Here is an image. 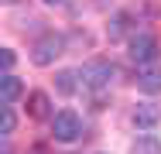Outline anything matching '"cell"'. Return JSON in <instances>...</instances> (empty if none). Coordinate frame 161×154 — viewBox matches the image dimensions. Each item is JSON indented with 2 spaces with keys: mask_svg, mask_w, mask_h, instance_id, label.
Masks as SVG:
<instances>
[{
  "mask_svg": "<svg viewBox=\"0 0 161 154\" xmlns=\"http://www.w3.org/2000/svg\"><path fill=\"white\" fill-rule=\"evenodd\" d=\"M113 75H117V65L106 58H96V62H86L82 69H79V79H82V86L86 89H106L110 82H113Z\"/></svg>",
  "mask_w": 161,
  "mask_h": 154,
  "instance_id": "1",
  "label": "cell"
},
{
  "mask_svg": "<svg viewBox=\"0 0 161 154\" xmlns=\"http://www.w3.org/2000/svg\"><path fill=\"white\" fill-rule=\"evenodd\" d=\"M62 52H65V38L52 31V34H41V38L34 41V48H31V62H34V65H52V62L62 55Z\"/></svg>",
  "mask_w": 161,
  "mask_h": 154,
  "instance_id": "2",
  "label": "cell"
},
{
  "mask_svg": "<svg viewBox=\"0 0 161 154\" xmlns=\"http://www.w3.org/2000/svg\"><path fill=\"white\" fill-rule=\"evenodd\" d=\"M52 137H55V140H62V144L79 140V137H82V120H79L72 110L55 113V120H52Z\"/></svg>",
  "mask_w": 161,
  "mask_h": 154,
  "instance_id": "3",
  "label": "cell"
},
{
  "mask_svg": "<svg viewBox=\"0 0 161 154\" xmlns=\"http://www.w3.org/2000/svg\"><path fill=\"white\" fill-rule=\"evenodd\" d=\"M130 58L137 62V65L154 62V58H158V38H154V34H147V31L134 34V38H130Z\"/></svg>",
  "mask_w": 161,
  "mask_h": 154,
  "instance_id": "4",
  "label": "cell"
},
{
  "mask_svg": "<svg viewBox=\"0 0 161 154\" xmlns=\"http://www.w3.org/2000/svg\"><path fill=\"white\" fill-rule=\"evenodd\" d=\"M158 120H161V110L154 103H137V110H134V127L151 130V127H158Z\"/></svg>",
  "mask_w": 161,
  "mask_h": 154,
  "instance_id": "5",
  "label": "cell"
},
{
  "mask_svg": "<svg viewBox=\"0 0 161 154\" xmlns=\"http://www.w3.org/2000/svg\"><path fill=\"white\" fill-rule=\"evenodd\" d=\"M21 79L17 75H10V72H3V79H0V99H3V106H14V99L21 96Z\"/></svg>",
  "mask_w": 161,
  "mask_h": 154,
  "instance_id": "6",
  "label": "cell"
},
{
  "mask_svg": "<svg viewBox=\"0 0 161 154\" xmlns=\"http://www.w3.org/2000/svg\"><path fill=\"white\" fill-rule=\"evenodd\" d=\"M28 113H31L34 120H45V117L52 113V99H48V92H31V96H28Z\"/></svg>",
  "mask_w": 161,
  "mask_h": 154,
  "instance_id": "7",
  "label": "cell"
},
{
  "mask_svg": "<svg viewBox=\"0 0 161 154\" xmlns=\"http://www.w3.org/2000/svg\"><path fill=\"white\" fill-rule=\"evenodd\" d=\"M137 89L141 92H161V69H144L137 75Z\"/></svg>",
  "mask_w": 161,
  "mask_h": 154,
  "instance_id": "8",
  "label": "cell"
},
{
  "mask_svg": "<svg viewBox=\"0 0 161 154\" xmlns=\"http://www.w3.org/2000/svg\"><path fill=\"white\" fill-rule=\"evenodd\" d=\"M130 154H161V140L154 134H141V137L130 144Z\"/></svg>",
  "mask_w": 161,
  "mask_h": 154,
  "instance_id": "9",
  "label": "cell"
},
{
  "mask_svg": "<svg viewBox=\"0 0 161 154\" xmlns=\"http://www.w3.org/2000/svg\"><path fill=\"white\" fill-rule=\"evenodd\" d=\"M75 75H79V72H58V75H55V86H58L62 96H72V92H75Z\"/></svg>",
  "mask_w": 161,
  "mask_h": 154,
  "instance_id": "10",
  "label": "cell"
},
{
  "mask_svg": "<svg viewBox=\"0 0 161 154\" xmlns=\"http://www.w3.org/2000/svg\"><path fill=\"white\" fill-rule=\"evenodd\" d=\"M124 31H127V14H117L113 28H110V38H124Z\"/></svg>",
  "mask_w": 161,
  "mask_h": 154,
  "instance_id": "11",
  "label": "cell"
},
{
  "mask_svg": "<svg viewBox=\"0 0 161 154\" xmlns=\"http://www.w3.org/2000/svg\"><path fill=\"white\" fill-rule=\"evenodd\" d=\"M14 110H10V106H3V134H14Z\"/></svg>",
  "mask_w": 161,
  "mask_h": 154,
  "instance_id": "12",
  "label": "cell"
},
{
  "mask_svg": "<svg viewBox=\"0 0 161 154\" xmlns=\"http://www.w3.org/2000/svg\"><path fill=\"white\" fill-rule=\"evenodd\" d=\"M0 65H3V72H10V69H14V52H10V48H3V52H0Z\"/></svg>",
  "mask_w": 161,
  "mask_h": 154,
  "instance_id": "13",
  "label": "cell"
},
{
  "mask_svg": "<svg viewBox=\"0 0 161 154\" xmlns=\"http://www.w3.org/2000/svg\"><path fill=\"white\" fill-rule=\"evenodd\" d=\"M45 3H52V7H58V3H65V0H45Z\"/></svg>",
  "mask_w": 161,
  "mask_h": 154,
  "instance_id": "14",
  "label": "cell"
}]
</instances>
